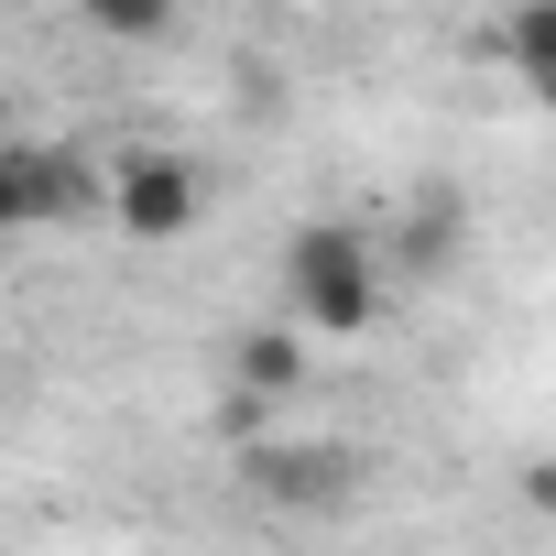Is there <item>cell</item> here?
Returning <instances> with one entry per match:
<instances>
[{"label": "cell", "instance_id": "1", "mask_svg": "<svg viewBox=\"0 0 556 556\" xmlns=\"http://www.w3.org/2000/svg\"><path fill=\"white\" fill-rule=\"evenodd\" d=\"M382 317V251L350 218H306L285 240V328L295 339H361Z\"/></svg>", "mask_w": 556, "mask_h": 556}, {"label": "cell", "instance_id": "2", "mask_svg": "<svg viewBox=\"0 0 556 556\" xmlns=\"http://www.w3.org/2000/svg\"><path fill=\"white\" fill-rule=\"evenodd\" d=\"M361 480L371 469L339 437H240V491L273 513H339V502H361Z\"/></svg>", "mask_w": 556, "mask_h": 556}, {"label": "cell", "instance_id": "3", "mask_svg": "<svg viewBox=\"0 0 556 556\" xmlns=\"http://www.w3.org/2000/svg\"><path fill=\"white\" fill-rule=\"evenodd\" d=\"M110 218H121L131 240H186V229L207 218V175H197L186 153H121V175H110Z\"/></svg>", "mask_w": 556, "mask_h": 556}, {"label": "cell", "instance_id": "4", "mask_svg": "<svg viewBox=\"0 0 556 556\" xmlns=\"http://www.w3.org/2000/svg\"><path fill=\"white\" fill-rule=\"evenodd\" d=\"M229 382H240V437H262V404H295L317 382V361L285 317H262V328H229Z\"/></svg>", "mask_w": 556, "mask_h": 556}, {"label": "cell", "instance_id": "5", "mask_svg": "<svg viewBox=\"0 0 556 556\" xmlns=\"http://www.w3.org/2000/svg\"><path fill=\"white\" fill-rule=\"evenodd\" d=\"M88 197V164L66 142H0V229H45Z\"/></svg>", "mask_w": 556, "mask_h": 556}, {"label": "cell", "instance_id": "6", "mask_svg": "<svg viewBox=\"0 0 556 556\" xmlns=\"http://www.w3.org/2000/svg\"><path fill=\"white\" fill-rule=\"evenodd\" d=\"M88 23L110 45H142V34H164V0H88Z\"/></svg>", "mask_w": 556, "mask_h": 556}, {"label": "cell", "instance_id": "7", "mask_svg": "<svg viewBox=\"0 0 556 556\" xmlns=\"http://www.w3.org/2000/svg\"><path fill=\"white\" fill-rule=\"evenodd\" d=\"M513 55H523V66H556V0H534V12H513Z\"/></svg>", "mask_w": 556, "mask_h": 556}]
</instances>
